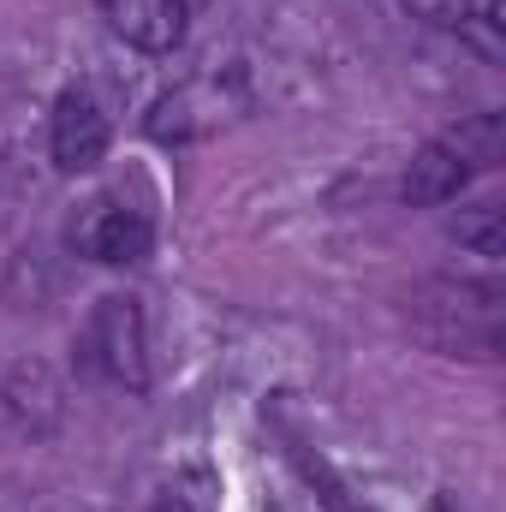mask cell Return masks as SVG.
Listing matches in <instances>:
<instances>
[{
	"label": "cell",
	"mask_w": 506,
	"mask_h": 512,
	"mask_svg": "<svg viewBox=\"0 0 506 512\" xmlns=\"http://www.w3.org/2000/svg\"><path fill=\"white\" fill-rule=\"evenodd\" d=\"M108 30L143 48V54H173L185 42V0H96Z\"/></svg>",
	"instance_id": "obj_4"
},
{
	"label": "cell",
	"mask_w": 506,
	"mask_h": 512,
	"mask_svg": "<svg viewBox=\"0 0 506 512\" xmlns=\"http://www.w3.org/2000/svg\"><path fill=\"white\" fill-rule=\"evenodd\" d=\"M78 358L102 376V382L143 393L149 387V346H143V310L137 298H102L78 334Z\"/></svg>",
	"instance_id": "obj_1"
},
{
	"label": "cell",
	"mask_w": 506,
	"mask_h": 512,
	"mask_svg": "<svg viewBox=\"0 0 506 512\" xmlns=\"http://www.w3.org/2000/svg\"><path fill=\"white\" fill-rule=\"evenodd\" d=\"M411 18H423V24H441V30H459L465 18H471V6L465 0H399Z\"/></svg>",
	"instance_id": "obj_9"
},
{
	"label": "cell",
	"mask_w": 506,
	"mask_h": 512,
	"mask_svg": "<svg viewBox=\"0 0 506 512\" xmlns=\"http://www.w3.org/2000/svg\"><path fill=\"white\" fill-rule=\"evenodd\" d=\"M48 143H54V167L60 173H90V167H102V155L114 143V126H108V114H102V102L90 90H66L54 102Z\"/></svg>",
	"instance_id": "obj_3"
},
{
	"label": "cell",
	"mask_w": 506,
	"mask_h": 512,
	"mask_svg": "<svg viewBox=\"0 0 506 512\" xmlns=\"http://www.w3.org/2000/svg\"><path fill=\"white\" fill-rule=\"evenodd\" d=\"M72 251L90 262H108V268L143 262L155 251V221H149V209H137L126 197H90L72 221Z\"/></svg>",
	"instance_id": "obj_2"
},
{
	"label": "cell",
	"mask_w": 506,
	"mask_h": 512,
	"mask_svg": "<svg viewBox=\"0 0 506 512\" xmlns=\"http://www.w3.org/2000/svg\"><path fill=\"white\" fill-rule=\"evenodd\" d=\"M495 24H501V0H489L477 18H465V24H459V36H471V42H477V54H483L489 66H501V54H506L501 36H495Z\"/></svg>",
	"instance_id": "obj_8"
},
{
	"label": "cell",
	"mask_w": 506,
	"mask_h": 512,
	"mask_svg": "<svg viewBox=\"0 0 506 512\" xmlns=\"http://www.w3.org/2000/svg\"><path fill=\"white\" fill-rule=\"evenodd\" d=\"M453 239L471 245L477 256H501V203H483V209L459 215V221H453Z\"/></svg>",
	"instance_id": "obj_7"
},
{
	"label": "cell",
	"mask_w": 506,
	"mask_h": 512,
	"mask_svg": "<svg viewBox=\"0 0 506 512\" xmlns=\"http://www.w3.org/2000/svg\"><path fill=\"white\" fill-rule=\"evenodd\" d=\"M471 173L477 167H501V155H506V120L501 114H477V120H465V126L453 131V137H441Z\"/></svg>",
	"instance_id": "obj_6"
},
{
	"label": "cell",
	"mask_w": 506,
	"mask_h": 512,
	"mask_svg": "<svg viewBox=\"0 0 506 512\" xmlns=\"http://www.w3.org/2000/svg\"><path fill=\"white\" fill-rule=\"evenodd\" d=\"M465 179H471V167H465L447 143H423V149L411 155V167H405V203L435 209V203L459 197V191H465Z\"/></svg>",
	"instance_id": "obj_5"
}]
</instances>
